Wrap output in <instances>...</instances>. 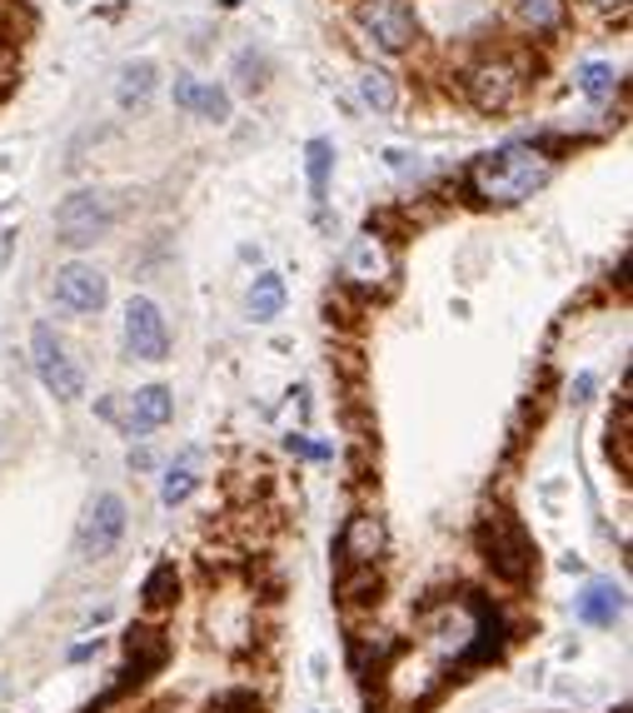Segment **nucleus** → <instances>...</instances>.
Returning <instances> with one entry per match:
<instances>
[{"mask_svg": "<svg viewBox=\"0 0 633 713\" xmlns=\"http://www.w3.org/2000/svg\"><path fill=\"white\" fill-rule=\"evenodd\" d=\"M553 176V160L539 150V145L528 141H514V145H499V150L479 155L470 170V190L474 200H484V205H499V210H509V205H524L534 190H544Z\"/></svg>", "mask_w": 633, "mask_h": 713, "instance_id": "f257e3e1", "label": "nucleus"}, {"mask_svg": "<svg viewBox=\"0 0 633 713\" xmlns=\"http://www.w3.org/2000/svg\"><path fill=\"white\" fill-rule=\"evenodd\" d=\"M110 230H115V210H110V200L100 190H75L56 205V240L65 250L100 245Z\"/></svg>", "mask_w": 633, "mask_h": 713, "instance_id": "f03ea898", "label": "nucleus"}, {"mask_svg": "<svg viewBox=\"0 0 633 713\" xmlns=\"http://www.w3.org/2000/svg\"><path fill=\"white\" fill-rule=\"evenodd\" d=\"M31 360H36L40 385H46L50 395L60 399V404H75V399H85V370L71 360L65 339H60L50 325L31 329Z\"/></svg>", "mask_w": 633, "mask_h": 713, "instance_id": "7ed1b4c3", "label": "nucleus"}, {"mask_svg": "<svg viewBox=\"0 0 633 713\" xmlns=\"http://www.w3.org/2000/svg\"><path fill=\"white\" fill-rule=\"evenodd\" d=\"M479 549H484V559H489V569L499 573V579H509V584H524L528 573H534V544H528V534L509 515L484 519Z\"/></svg>", "mask_w": 633, "mask_h": 713, "instance_id": "20e7f679", "label": "nucleus"}, {"mask_svg": "<svg viewBox=\"0 0 633 713\" xmlns=\"http://www.w3.org/2000/svg\"><path fill=\"white\" fill-rule=\"evenodd\" d=\"M464 95H470V106L484 110V116H504L519 95H524V65L509 56L479 60V65L464 75Z\"/></svg>", "mask_w": 633, "mask_h": 713, "instance_id": "39448f33", "label": "nucleus"}, {"mask_svg": "<svg viewBox=\"0 0 633 713\" xmlns=\"http://www.w3.org/2000/svg\"><path fill=\"white\" fill-rule=\"evenodd\" d=\"M125 499L110 490H100L90 504H85L81 515V529H75V549H81V559H110V554L120 549V539H125Z\"/></svg>", "mask_w": 633, "mask_h": 713, "instance_id": "423d86ee", "label": "nucleus"}, {"mask_svg": "<svg viewBox=\"0 0 633 713\" xmlns=\"http://www.w3.org/2000/svg\"><path fill=\"white\" fill-rule=\"evenodd\" d=\"M125 350L141 364L170 360V325H165V310L150 294H130L125 300Z\"/></svg>", "mask_w": 633, "mask_h": 713, "instance_id": "0eeeda50", "label": "nucleus"}, {"mask_svg": "<svg viewBox=\"0 0 633 713\" xmlns=\"http://www.w3.org/2000/svg\"><path fill=\"white\" fill-rule=\"evenodd\" d=\"M50 300L65 310V315H100L110 300V280L85 259H71L50 275Z\"/></svg>", "mask_w": 633, "mask_h": 713, "instance_id": "6e6552de", "label": "nucleus"}, {"mask_svg": "<svg viewBox=\"0 0 633 713\" xmlns=\"http://www.w3.org/2000/svg\"><path fill=\"white\" fill-rule=\"evenodd\" d=\"M354 21L364 25V36L375 40L385 56L410 50V40H414V11H410V0H360V5H354Z\"/></svg>", "mask_w": 633, "mask_h": 713, "instance_id": "1a4fd4ad", "label": "nucleus"}, {"mask_svg": "<svg viewBox=\"0 0 633 713\" xmlns=\"http://www.w3.org/2000/svg\"><path fill=\"white\" fill-rule=\"evenodd\" d=\"M344 280L360 285V290H379V285L394 280V250H389L385 234H354L350 250H344Z\"/></svg>", "mask_w": 633, "mask_h": 713, "instance_id": "9d476101", "label": "nucleus"}, {"mask_svg": "<svg viewBox=\"0 0 633 713\" xmlns=\"http://www.w3.org/2000/svg\"><path fill=\"white\" fill-rule=\"evenodd\" d=\"M385 549H389L385 519L369 515V509L350 515V524H344V534H340V569H379Z\"/></svg>", "mask_w": 633, "mask_h": 713, "instance_id": "9b49d317", "label": "nucleus"}, {"mask_svg": "<svg viewBox=\"0 0 633 713\" xmlns=\"http://www.w3.org/2000/svg\"><path fill=\"white\" fill-rule=\"evenodd\" d=\"M175 420V395L165 385H145V389H135L130 395V404H125V434L130 439H145V434H155V430H165V424Z\"/></svg>", "mask_w": 633, "mask_h": 713, "instance_id": "f8f14e48", "label": "nucleus"}, {"mask_svg": "<svg viewBox=\"0 0 633 713\" xmlns=\"http://www.w3.org/2000/svg\"><path fill=\"white\" fill-rule=\"evenodd\" d=\"M574 614L588 624V629H613L623 619V589L613 579H588L574 599Z\"/></svg>", "mask_w": 633, "mask_h": 713, "instance_id": "ddd939ff", "label": "nucleus"}, {"mask_svg": "<svg viewBox=\"0 0 633 713\" xmlns=\"http://www.w3.org/2000/svg\"><path fill=\"white\" fill-rule=\"evenodd\" d=\"M155 90H160V65H155V60H130V65H120V75H115V106L125 110V116H141V110H150Z\"/></svg>", "mask_w": 633, "mask_h": 713, "instance_id": "4468645a", "label": "nucleus"}, {"mask_svg": "<svg viewBox=\"0 0 633 713\" xmlns=\"http://www.w3.org/2000/svg\"><path fill=\"white\" fill-rule=\"evenodd\" d=\"M284 304H290V290H284V280L275 275V269H259L255 280H249L245 315L255 319V325H270V319L284 315Z\"/></svg>", "mask_w": 633, "mask_h": 713, "instance_id": "2eb2a0df", "label": "nucleus"}, {"mask_svg": "<svg viewBox=\"0 0 633 713\" xmlns=\"http://www.w3.org/2000/svg\"><path fill=\"white\" fill-rule=\"evenodd\" d=\"M195 490H199V449H180V459L165 469V480H160V504L165 509H180Z\"/></svg>", "mask_w": 633, "mask_h": 713, "instance_id": "dca6fc26", "label": "nucleus"}, {"mask_svg": "<svg viewBox=\"0 0 633 713\" xmlns=\"http://www.w3.org/2000/svg\"><path fill=\"white\" fill-rule=\"evenodd\" d=\"M509 15L528 36H549L563 25V0H509Z\"/></svg>", "mask_w": 633, "mask_h": 713, "instance_id": "f3484780", "label": "nucleus"}, {"mask_svg": "<svg viewBox=\"0 0 633 713\" xmlns=\"http://www.w3.org/2000/svg\"><path fill=\"white\" fill-rule=\"evenodd\" d=\"M125 654H130V668H135V678H145V674H155V668L170 658V643H165L155 629H130L125 633Z\"/></svg>", "mask_w": 633, "mask_h": 713, "instance_id": "a211bd4d", "label": "nucleus"}, {"mask_svg": "<svg viewBox=\"0 0 633 713\" xmlns=\"http://www.w3.org/2000/svg\"><path fill=\"white\" fill-rule=\"evenodd\" d=\"M360 100L375 116H394L399 110V81L389 71H379V65H364L360 71Z\"/></svg>", "mask_w": 633, "mask_h": 713, "instance_id": "6ab92c4d", "label": "nucleus"}, {"mask_svg": "<svg viewBox=\"0 0 633 713\" xmlns=\"http://www.w3.org/2000/svg\"><path fill=\"white\" fill-rule=\"evenodd\" d=\"M329 176H334V145H329V141H309L305 145V180H309V200H315V210H325Z\"/></svg>", "mask_w": 633, "mask_h": 713, "instance_id": "aec40b11", "label": "nucleus"}, {"mask_svg": "<svg viewBox=\"0 0 633 713\" xmlns=\"http://www.w3.org/2000/svg\"><path fill=\"white\" fill-rule=\"evenodd\" d=\"M574 85L584 100H594V106H604V100H613V90H619V71H613L609 60H584L574 71Z\"/></svg>", "mask_w": 633, "mask_h": 713, "instance_id": "412c9836", "label": "nucleus"}, {"mask_svg": "<svg viewBox=\"0 0 633 713\" xmlns=\"http://www.w3.org/2000/svg\"><path fill=\"white\" fill-rule=\"evenodd\" d=\"M175 594H180V573H175V564H160V569L145 579V589H141V599H145V608L150 614H160V608H170L175 604Z\"/></svg>", "mask_w": 633, "mask_h": 713, "instance_id": "4be33fe9", "label": "nucleus"}, {"mask_svg": "<svg viewBox=\"0 0 633 713\" xmlns=\"http://www.w3.org/2000/svg\"><path fill=\"white\" fill-rule=\"evenodd\" d=\"M230 110H235V100H230V90H224L220 81H199V95H195V116L199 120H215V125H224V120H230Z\"/></svg>", "mask_w": 633, "mask_h": 713, "instance_id": "5701e85b", "label": "nucleus"}, {"mask_svg": "<svg viewBox=\"0 0 633 713\" xmlns=\"http://www.w3.org/2000/svg\"><path fill=\"white\" fill-rule=\"evenodd\" d=\"M235 71H240V85H245L249 95L265 90V75H270V65H265V56H255V50H245V56L235 60Z\"/></svg>", "mask_w": 633, "mask_h": 713, "instance_id": "b1692460", "label": "nucleus"}, {"mask_svg": "<svg viewBox=\"0 0 633 713\" xmlns=\"http://www.w3.org/2000/svg\"><path fill=\"white\" fill-rule=\"evenodd\" d=\"M385 165L394 170V176H419V155L399 150V145H389V150H385Z\"/></svg>", "mask_w": 633, "mask_h": 713, "instance_id": "393cba45", "label": "nucleus"}, {"mask_svg": "<svg viewBox=\"0 0 633 713\" xmlns=\"http://www.w3.org/2000/svg\"><path fill=\"white\" fill-rule=\"evenodd\" d=\"M95 654H100V639H85V643H75L65 658H71V664H85V658H95Z\"/></svg>", "mask_w": 633, "mask_h": 713, "instance_id": "a878e982", "label": "nucleus"}, {"mask_svg": "<svg viewBox=\"0 0 633 713\" xmlns=\"http://www.w3.org/2000/svg\"><path fill=\"white\" fill-rule=\"evenodd\" d=\"M11 250H15V230H11V225H0V269H5Z\"/></svg>", "mask_w": 633, "mask_h": 713, "instance_id": "bb28decb", "label": "nucleus"}, {"mask_svg": "<svg viewBox=\"0 0 633 713\" xmlns=\"http://www.w3.org/2000/svg\"><path fill=\"white\" fill-rule=\"evenodd\" d=\"M588 395H594V375H579L574 379V404H588Z\"/></svg>", "mask_w": 633, "mask_h": 713, "instance_id": "cd10ccee", "label": "nucleus"}, {"mask_svg": "<svg viewBox=\"0 0 633 713\" xmlns=\"http://www.w3.org/2000/svg\"><path fill=\"white\" fill-rule=\"evenodd\" d=\"M130 469H155V455L150 449H130Z\"/></svg>", "mask_w": 633, "mask_h": 713, "instance_id": "c85d7f7f", "label": "nucleus"}, {"mask_svg": "<svg viewBox=\"0 0 633 713\" xmlns=\"http://www.w3.org/2000/svg\"><path fill=\"white\" fill-rule=\"evenodd\" d=\"M594 5H604V11H609V5H629V0H594Z\"/></svg>", "mask_w": 633, "mask_h": 713, "instance_id": "c756f323", "label": "nucleus"}]
</instances>
